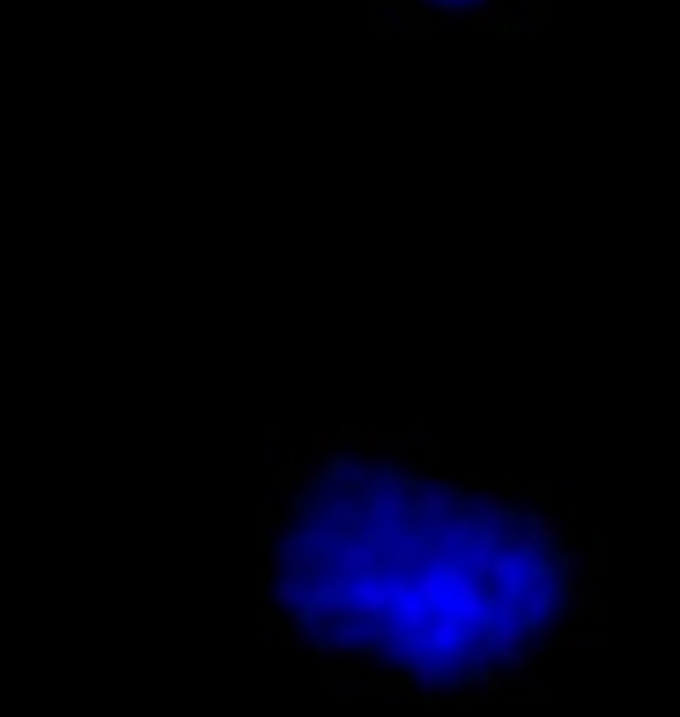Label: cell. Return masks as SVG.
Returning a JSON list of instances; mask_svg holds the SVG:
<instances>
[{
  "mask_svg": "<svg viewBox=\"0 0 680 717\" xmlns=\"http://www.w3.org/2000/svg\"><path fill=\"white\" fill-rule=\"evenodd\" d=\"M271 615L303 648L410 694H499L592 620V550L536 485L443 475L354 429L271 508Z\"/></svg>",
  "mask_w": 680,
  "mask_h": 717,
  "instance_id": "1",
  "label": "cell"
},
{
  "mask_svg": "<svg viewBox=\"0 0 680 717\" xmlns=\"http://www.w3.org/2000/svg\"><path fill=\"white\" fill-rule=\"evenodd\" d=\"M401 28H517L531 0H378Z\"/></svg>",
  "mask_w": 680,
  "mask_h": 717,
  "instance_id": "2",
  "label": "cell"
}]
</instances>
